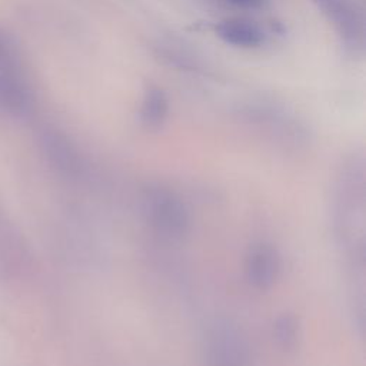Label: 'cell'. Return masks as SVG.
<instances>
[{"label": "cell", "mask_w": 366, "mask_h": 366, "mask_svg": "<svg viewBox=\"0 0 366 366\" xmlns=\"http://www.w3.org/2000/svg\"><path fill=\"white\" fill-rule=\"evenodd\" d=\"M280 270L277 250L264 242L253 244L246 256V276L252 286L259 290L270 289Z\"/></svg>", "instance_id": "4"}, {"label": "cell", "mask_w": 366, "mask_h": 366, "mask_svg": "<svg viewBox=\"0 0 366 366\" xmlns=\"http://www.w3.org/2000/svg\"><path fill=\"white\" fill-rule=\"evenodd\" d=\"M169 113V100L166 93L159 87H150L143 97L140 119L149 127L160 126Z\"/></svg>", "instance_id": "8"}, {"label": "cell", "mask_w": 366, "mask_h": 366, "mask_svg": "<svg viewBox=\"0 0 366 366\" xmlns=\"http://www.w3.org/2000/svg\"><path fill=\"white\" fill-rule=\"evenodd\" d=\"M227 1L239 7H257L262 4L263 0H227Z\"/></svg>", "instance_id": "10"}, {"label": "cell", "mask_w": 366, "mask_h": 366, "mask_svg": "<svg viewBox=\"0 0 366 366\" xmlns=\"http://www.w3.org/2000/svg\"><path fill=\"white\" fill-rule=\"evenodd\" d=\"M44 152L50 163L67 177H79L83 173V159L76 146L60 132L49 130L43 134Z\"/></svg>", "instance_id": "5"}, {"label": "cell", "mask_w": 366, "mask_h": 366, "mask_svg": "<svg viewBox=\"0 0 366 366\" xmlns=\"http://www.w3.org/2000/svg\"><path fill=\"white\" fill-rule=\"evenodd\" d=\"M204 366H250L246 336L227 319L214 320L204 336Z\"/></svg>", "instance_id": "3"}, {"label": "cell", "mask_w": 366, "mask_h": 366, "mask_svg": "<svg viewBox=\"0 0 366 366\" xmlns=\"http://www.w3.org/2000/svg\"><path fill=\"white\" fill-rule=\"evenodd\" d=\"M142 206L149 223L163 236L183 237L190 229V213L183 199L170 187L147 184L142 192Z\"/></svg>", "instance_id": "2"}, {"label": "cell", "mask_w": 366, "mask_h": 366, "mask_svg": "<svg viewBox=\"0 0 366 366\" xmlns=\"http://www.w3.org/2000/svg\"><path fill=\"white\" fill-rule=\"evenodd\" d=\"M273 336L277 345L286 350L293 349L299 340V322L290 313H283L273 323Z\"/></svg>", "instance_id": "9"}, {"label": "cell", "mask_w": 366, "mask_h": 366, "mask_svg": "<svg viewBox=\"0 0 366 366\" xmlns=\"http://www.w3.org/2000/svg\"><path fill=\"white\" fill-rule=\"evenodd\" d=\"M322 13L333 23L346 43H357L362 37V20L350 0H313Z\"/></svg>", "instance_id": "6"}, {"label": "cell", "mask_w": 366, "mask_h": 366, "mask_svg": "<svg viewBox=\"0 0 366 366\" xmlns=\"http://www.w3.org/2000/svg\"><path fill=\"white\" fill-rule=\"evenodd\" d=\"M333 229L347 259L352 287H365V170L362 159L346 162L333 192Z\"/></svg>", "instance_id": "1"}, {"label": "cell", "mask_w": 366, "mask_h": 366, "mask_svg": "<svg viewBox=\"0 0 366 366\" xmlns=\"http://www.w3.org/2000/svg\"><path fill=\"white\" fill-rule=\"evenodd\" d=\"M216 34L226 44L242 49H254L263 44V31L249 20L227 19L216 26Z\"/></svg>", "instance_id": "7"}]
</instances>
